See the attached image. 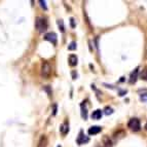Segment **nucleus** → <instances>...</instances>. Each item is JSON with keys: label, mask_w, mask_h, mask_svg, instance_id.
Instances as JSON below:
<instances>
[{"label": "nucleus", "mask_w": 147, "mask_h": 147, "mask_svg": "<svg viewBox=\"0 0 147 147\" xmlns=\"http://www.w3.org/2000/svg\"><path fill=\"white\" fill-rule=\"evenodd\" d=\"M56 113H57V106L55 105V106H54V115L56 114Z\"/></svg>", "instance_id": "412c9836"}, {"label": "nucleus", "mask_w": 147, "mask_h": 147, "mask_svg": "<svg viewBox=\"0 0 147 147\" xmlns=\"http://www.w3.org/2000/svg\"><path fill=\"white\" fill-rule=\"evenodd\" d=\"M76 141H77V143H78L79 145H81V144H84V143H88V138L86 137V135H84V132H82V131H80L79 136H78V138H77Z\"/></svg>", "instance_id": "423d86ee"}, {"label": "nucleus", "mask_w": 147, "mask_h": 147, "mask_svg": "<svg viewBox=\"0 0 147 147\" xmlns=\"http://www.w3.org/2000/svg\"><path fill=\"white\" fill-rule=\"evenodd\" d=\"M35 26H36V29L38 30L39 33H43L47 29V22L43 18L38 17L36 19V22H35Z\"/></svg>", "instance_id": "f03ea898"}, {"label": "nucleus", "mask_w": 147, "mask_h": 147, "mask_svg": "<svg viewBox=\"0 0 147 147\" xmlns=\"http://www.w3.org/2000/svg\"><path fill=\"white\" fill-rule=\"evenodd\" d=\"M58 26H59V28L61 29V32L65 31V27H64V22H63V20H58Z\"/></svg>", "instance_id": "4468645a"}, {"label": "nucleus", "mask_w": 147, "mask_h": 147, "mask_svg": "<svg viewBox=\"0 0 147 147\" xmlns=\"http://www.w3.org/2000/svg\"><path fill=\"white\" fill-rule=\"evenodd\" d=\"M81 116H82V118H84V119H86L88 118V109H86V104H81Z\"/></svg>", "instance_id": "9d476101"}, {"label": "nucleus", "mask_w": 147, "mask_h": 147, "mask_svg": "<svg viewBox=\"0 0 147 147\" xmlns=\"http://www.w3.org/2000/svg\"><path fill=\"white\" fill-rule=\"evenodd\" d=\"M68 49H69V51H74V49H76V42L72 41L71 43L69 44Z\"/></svg>", "instance_id": "dca6fc26"}, {"label": "nucleus", "mask_w": 147, "mask_h": 147, "mask_svg": "<svg viewBox=\"0 0 147 147\" xmlns=\"http://www.w3.org/2000/svg\"><path fill=\"white\" fill-rule=\"evenodd\" d=\"M145 129L147 130V123H146V125H145Z\"/></svg>", "instance_id": "4be33fe9"}, {"label": "nucleus", "mask_w": 147, "mask_h": 147, "mask_svg": "<svg viewBox=\"0 0 147 147\" xmlns=\"http://www.w3.org/2000/svg\"><path fill=\"white\" fill-rule=\"evenodd\" d=\"M47 139L45 136H42L39 140V143H38V146L37 147H47Z\"/></svg>", "instance_id": "9b49d317"}, {"label": "nucleus", "mask_w": 147, "mask_h": 147, "mask_svg": "<svg viewBox=\"0 0 147 147\" xmlns=\"http://www.w3.org/2000/svg\"><path fill=\"white\" fill-rule=\"evenodd\" d=\"M101 130H102L101 127H99V125H94V127H91L88 129V133L90 135H97V134H99V133L101 132Z\"/></svg>", "instance_id": "0eeeda50"}, {"label": "nucleus", "mask_w": 147, "mask_h": 147, "mask_svg": "<svg viewBox=\"0 0 147 147\" xmlns=\"http://www.w3.org/2000/svg\"><path fill=\"white\" fill-rule=\"evenodd\" d=\"M141 78L147 80V67L144 68V70H142V72H141Z\"/></svg>", "instance_id": "ddd939ff"}, {"label": "nucleus", "mask_w": 147, "mask_h": 147, "mask_svg": "<svg viewBox=\"0 0 147 147\" xmlns=\"http://www.w3.org/2000/svg\"><path fill=\"white\" fill-rule=\"evenodd\" d=\"M58 147H61V146H58Z\"/></svg>", "instance_id": "5701e85b"}, {"label": "nucleus", "mask_w": 147, "mask_h": 147, "mask_svg": "<svg viewBox=\"0 0 147 147\" xmlns=\"http://www.w3.org/2000/svg\"><path fill=\"white\" fill-rule=\"evenodd\" d=\"M140 100L142 102H147V94H142L140 96Z\"/></svg>", "instance_id": "a211bd4d"}, {"label": "nucleus", "mask_w": 147, "mask_h": 147, "mask_svg": "<svg viewBox=\"0 0 147 147\" xmlns=\"http://www.w3.org/2000/svg\"><path fill=\"white\" fill-rule=\"evenodd\" d=\"M44 39L47 40V41H49V42H52L53 44H56L58 37H57L56 33H54V32H51V33H47V34H45V36H44Z\"/></svg>", "instance_id": "20e7f679"}, {"label": "nucleus", "mask_w": 147, "mask_h": 147, "mask_svg": "<svg viewBox=\"0 0 147 147\" xmlns=\"http://www.w3.org/2000/svg\"><path fill=\"white\" fill-rule=\"evenodd\" d=\"M102 115H103V112H102V110H100V109H97V110L93 111V113H92V118L93 119H101V117H102Z\"/></svg>", "instance_id": "6e6552de"}, {"label": "nucleus", "mask_w": 147, "mask_h": 147, "mask_svg": "<svg viewBox=\"0 0 147 147\" xmlns=\"http://www.w3.org/2000/svg\"><path fill=\"white\" fill-rule=\"evenodd\" d=\"M104 112H105L106 115H109V114H112L113 113V109L111 107H106L104 109Z\"/></svg>", "instance_id": "2eb2a0df"}, {"label": "nucleus", "mask_w": 147, "mask_h": 147, "mask_svg": "<svg viewBox=\"0 0 147 147\" xmlns=\"http://www.w3.org/2000/svg\"><path fill=\"white\" fill-rule=\"evenodd\" d=\"M60 131H61V133L63 134V135H65V134H67V133L69 132V125L68 123H63V125H61V127H60Z\"/></svg>", "instance_id": "f8f14e48"}, {"label": "nucleus", "mask_w": 147, "mask_h": 147, "mask_svg": "<svg viewBox=\"0 0 147 147\" xmlns=\"http://www.w3.org/2000/svg\"><path fill=\"white\" fill-rule=\"evenodd\" d=\"M105 147H112V142H111L110 140L108 139V138H105Z\"/></svg>", "instance_id": "f3484780"}, {"label": "nucleus", "mask_w": 147, "mask_h": 147, "mask_svg": "<svg viewBox=\"0 0 147 147\" xmlns=\"http://www.w3.org/2000/svg\"><path fill=\"white\" fill-rule=\"evenodd\" d=\"M39 3H40V5H41V7H43L44 9H47V5H45V1H42V0H40Z\"/></svg>", "instance_id": "6ab92c4d"}, {"label": "nucleus", "mask_w": 147, "mask_h": 147, "mask_svg": "<svg viewBox=\"0 0 147 147\" xmlns=\"http://www.w3.org/2000/svg\"><path fill=\"white\" fill-rule=\"evenodd\" d=\"M77 61H78V59H77V57L75 56V55H70L69 56V65L72 67L76 66L77 65Z\"/></svg>", "instance_id": "1a4fd4ad"}, {"label": "nucleus", "mask_w": 147, "mask_h": 147, "mask_svg": "<svg viewBox=\"0 0 147 147\" xmlns=\"http://www.w3.org/2000/svg\"><path fill=\"white\" fill-rule=\"evenodd\" d=\"M70 21H71V26H72V27H74V20L71 18V19H70Z\"/></svg>", "instance_id": "aec40b11"}, {"label": "nucleus", "mask_w": 147, "mask_h": 147, "mask_svg": "<svg viewBox=\"0 0 147 147\" xmlns=\"http://www.w3.org/2000/svg\"><path fill=\"white\" fill-rule=\"evenodd\" d=\"M138 73H139V68H136L134 71L131 73L130 75V79H129V82L131 84H135L136 81H137V78H138Z\"/></svg>", "instance_id": "39448f33"}, {"label": "nucleus", "mask_w": 147, "mask_h": 147, "mask_svg": "<svg viewBox=\"0 0 147 147\" xmlns=\"http://www.w3.org/2000/svg\"><path fill=\"white\" fill-rule=\"evenodd\" d=\"M41 76L43 78H49V76L52 75V66L49 62L44 61L41 64Z\"/></svg>", "instance_id": "f257e3e1"}, {"label": "nucleus", "mask_w": 147, "mask_h": 147, "mask_svg": "<svg viewBox=\"0 0 147 147\" xmlns=\"http://www.w3.org/2000/svg\"><path fill=\"white\" fill-rule=\"evenodd\" d=\"M127 127H130L132 131H134V132H138V131H140V127H141L140 120L138 118H132V119H130L129 123H127Z\"/></svg>", "instance_id": "7ed1b4c3"}]
</instances>
